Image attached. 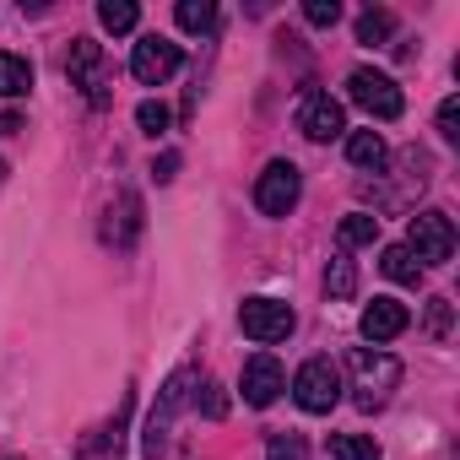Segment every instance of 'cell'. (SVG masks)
<instances>
[{"instance_id":"cell-28","label":"cell","mask_w":460,"mask_h":460,"mask_svg":"<svg viewBox=\"0 0 460 460\" xmlns=\"http://www.w3.org/2000/svg\"><path fill=\"white\" fill-rule=\"evenodd\" d=\"M195 406H200L206 417H222V411H227V401H222V390H217V385H206V395H195Z\"/></svg>"},{"instance_id":"cell-18","label":"cell","mask_w":460,"mask_h":460,"mask_svg":"<svg viewBox=\"0 0 460 460\" xmlns=\"http://www.w3.org/2000/svg\"><path fill=\"white\" fill-rule=\"evenodd\" d=\"M374 239H379V217L374 211L341 217V250H358V244H374Z\"/></svg>"},{"instance_id":"cell-6","label":"cell","mask_w":460,"mask_h":460,"mask_svg":"<svg viewBox=\"0 0 460 460\" xmlns=\"http://www.w3.org/2000/svg\"><path fill=\"white\" fill-rule=\"evenodd\" d=\"M179 66H184V49H179L173 39H163V33H146V39L136 44V55H130V76H136L141 87H163Z\"/></svg>"},{"instance_id":"cell-7","label":"cell","mask_w":460,"mask_h":460,"mask_svg":"<svg viewBox=\"0 0 460 460\" xmlns=\"http://www.w3.org/2000/svg\"><path fill=\"white\" fill-rule=\"evenodd\" d=\"M347 93H352V103H358V109H368L374 119H401V109H406L401 87H395L385 71H368V66L347 76Z\"/></svg>"},{"instance_id":"cell-11","label":"cell","mask_w":460,"mask_h":460,"mask_svg":"<svg viewBox=\"0 0 460 460\" xmlns=\"http://www.w3.org/2000/svg\"><path fill=\"white\" fill-rule=\"evenodd\" d=\"M298 130H304L309 141H336V136L347 130V114H341V103H336L331 93H309L304 109H298Z\"/></svg>"},{"instance_id":"cell-27","label":"cell","mask_w":460,"mask_h":460,"mask_svg":"<svg viewBox=\"0 0 460 460\" xmlns=\"http://www.w3.org/2000/svg\"><path fill=\"white\" fill-rule=\"evenodd\" d=\"M449 325H455V320H449V298H433V304H428V331L444 341V336H449Z\"/></svg>"},{"instance_id":"cell-4","label":"cell","mask_w":460,"mask_h":460,"mask_svg":"<svg viewBox=\"0 0 460 460\" xmlns=\"http://www.w3.org/2000/svg\"><path fill=\"white\" fill-rule=\"evenodd\" d=\"M293 401L314 417H325L336 401H341V368L331 358H309L298 374H293Z\"/></svg>"},{"instance_id":"cell-21","label":"cell","mask_w":460,"mask_h":460,"mask_svg":"<svg viewBox=\"0 0 460 460\" xmlns=\"http://www.w3.org/2000/svg\"><path fill=\"white\" fill-rule=\"evenodd\" d=\"M331 460H385V455H379V444L363 438V433H336V438H331Z\"/></svg>"},{"instance_id":"cell-9","label":"cell","mask_w":460,"mask_h":460,"mask_svg":"<svg viewBox=\"0 0 460 460\" xmlns=\"http://www.w3.org/2000/svg\"><path fill=\"white\" fill-rule=\"evenodd\" d=\"M66 71H71V87H82V98H87V103H109V66H103V44L76 39V44H71Z\"/></svg>"},{"instance_id":"cell-19","label":"cell","mask_w":460,"mask_h":460,"mask_svg":"<svg viewBox=\"0 0 460 460\" xmlns=\"http://www.w3.org/2000/svg\"><path fill=\"white\" fill-rule=\"evenodd\" d=\"M390 33H395V17L385 12V6H368L363 17H358V44H390Z\"/></svg>"},{"instance_id":"cell-2","label":"cell","mask_w":460,"mask_h":460,"mask_svg":"<svg viewBox=\"0 0 460 460\" xmlns=\"http://www.w3.org/2000/svg\"><path fill=\"white\" fill-rule=\"evenodd\" d=\"M190 385H195V368H179L163 390H157V406H152V417H146V433H141V455L146 460H157L163 449H168V428H173V417H179V406L190 401Z\"/></svg>"},{"instance_id":"cell-26","label":"cell","mask_w":460,"mask_h":460,"mask_svg":"<svg viewBox=\"0 0 460 460\" xmlns=\"http://www.w3.org/2000/svg\"><path fill=\"white\" fill-rule=\"evenodd\" d=\"M304 17H309L314 28H336V17H341V6H336V0H309V6H304Z\"/></svg>"},{"instance_id":"cell-24","label":"cell","mask_w":460,"mask_h":460,"mask_svg":"<svg viewBox=\"0 0 460 460\" xmlns=\"http://www.w3.org/2000/svg\"><path fill=\"white\" fill-rule=\"evenodd\" d=\"M168 119H173V114H168V103H152V98L136 109V125H141L146 136H163V130H168Z\"/></svg>"},{"instance_id":"cell-30","label":"cell","mask_w":460,"mask_h":460,"mask_svg":"<svg viewBox=\"0 0 460 460\" xmlns=\"http://www.w3.org/2000/svg\"><path fill=\"white\" fill-rule=\"evenodd\" d=\"M0 184H6V163H0Z\"/></svg>"},{"instance_id":"cell-17","label":"cell","mask_w":460,"mask_h":460,"mask_svg":"<svg viewBox=\"0 0 460 460\" xmlns=\"http://www.w3.org/2000/svg\"><path fill=\"white\" fill-rule=\"evenodd\" d=\"M33 87V66L22 55H6L0 49V98H22Z\"/></svg>"},{"instance_id":"cell-14","label":"cell","mask_w":460,"mask_h":460,"mask_svg":"<svg viewBox=\"0 0 460 460\" xmlns=\"http://www.w3.org/2000/svg\"><path fill=\"white\" fill-rule=\"evenodd\" d=\"M379 271H385L390 282H401V288H417V282H422V266H417V255H411L406 244H390V250L379 255Z\"/></svg>"},{"instance_id":"cell-3","label":"cell","mask_w":460,"mask_h":460,"mask_svg":"<svg viewBox=\"0 0 460 460\" xmlns=\"http://www.w3.org/2000/svg\"><path fill=\"white\" fill-rule=\"evenodd\" d=\"M406 250L417 255V266H444L455 255V222L444 211H417L406 222Z\"/></svg>"},{"instance_id":"cell-23","label":"cell","mask_w":460,"mask_h":460,"mask_svg":"<svg viewBox=\"0 0 460 460\" xmlns=\"http://www.w3.org/2000/svg\"><path fill=\"white\" fill-rule=\"evenodd\" d=\"M266 460H309V449H304V438H298V433H271Z\"/></svg>"},{"instance_id":"cell-5","label":"cell","mask_w":460,"mask_h":460,"mask_svg":"<svg viewBox=\"0 0 460 460\" xmlns=\"http://www.w3.org/2000/svg\"><path fill=\"white\" fill-rule=\"evenodd\" d=\"M239 325H244L250 341L271 347V341H288V336H293L298 314H293L282 298H244V304H239Z\"/></svg>"},{"instance_id":"cell-25","label":"cell","mask_w":460,"mask_h":460,"mask_svg":"<svg viewBox=\"0 0 460 460\" xmlns=\"http://www.w3.org/2000/svg\"><path fill=\"white\" fill-rule=\"evenodd\" d=\"M438 136L444 141H460V98H444L438 103Z\"/></svg>"},{"instance_id":"cell-8","label":"cell","mask_w":460,"mask_h":460,"mask_svg":"<svg viewBox=\"0 0 460 460\" xmlns=\"http://www.w3.org/2000/svg\"><path fill=\"white\" fill-rule=\"evenodd\" d=\"M298 195H304V179H298V168H293L288 157L266 163V173L255 179V206H261L266 217H288V211L298 206Z\"/></svg>"},{"instance_id":"cell-20","label":"cell","mask_w":460,"mask_h":460,"mask_svg":"<svg viewBox=\"0 0 460 460\" xmlns=\"http://www.w3.org/2000/svg\"><path fill=\"white\" fill-rule=\"evenodd\" d=\"M179 28L184 33H211L217 28V6H211V0H179Z\"/></svg>"},{"instance_id":"cell-16","label":"cell","mask_w":460,"mask_h":460,"mask_svg":"<svg viewBox=\"0 0 460 460\" xmlns=\"http://www.w3.org/2000/svg\"><path fill=\"white\" fill-rule=\"evenodd\" d=\"M109 217H114V211H109ZM114 222H119V234H109V239H114L119 250H130L136 234H141V195H136V190L119 195V217H114ZM114 222H109V227H114Z\"/></svg>"},{"instance_id":"cell-15","label":"cell","mask_w":460,"mask_h":460,"mask_svg":"<svg viewBox=\"0 0 460 460\" xmlns=\"http://www.w3.org/2000/svg\"><path fill=\"white\" fill-rule=\"evenodd\" d=\"M325 293H331V298H352V293H358V261H352L347 250L331 255V266H325Z\"/></svg>"},{"instance_id":"cell-12","label":"cell","mask_w":460,"mask_h":460,"mask_svg":"<svg viewBox=\"0 0 460 460\" xmlns=\"http://www.w3.org/2000/svg\"><path fill=\"white\" fill-rule=\"evenodd\" d=\"M411 325V314H406V304H395V298H374L368 309H363V336L379 347V341H395L401 331Z\"/></svg>"},{"instance_id":"cell-1","label":"cell","mask_w":460,"mask_h":460,"mask_svg":"<svg viewBox=\"0 0 460 460\" xmlns=\"http://www.w3.org/2000/svg\"><path fill=\"white\" fill-rule=\"evenodd\" d=\"M347 368H352V401H358V411H379L385 401H390V390L401 385V363L390 358V352H368V347H358L352 358H347Z\"/></svg>"},{"instance_id":"cell-13","label":"cell","mask_w":460,"mask_h":460,"mask_svg":"<svg viewBox=\"0 0 460 460\" xmlns=\"http://www.w3.org/2000/svg\"><path fill=\"white\" fill-rule=\"evenodd\" d=\"M347 157H352L358 168H374V173H379V168L390 163V146H385L379 130H352V136H347Z\"/></svg>"},{"instance_id":"cell-10","label":"cell","mask_w":460,"mask_h":460,"mask_svg":"<svg viewBox=\"0 0 460 460\" xmlns=\"http://www.w3.org/2000/svg\"><path fill=\"white\" fill-rule=\"evenodd\" d=\"M239 390H244V401H250V406H271V401L288 390V374H282V363H277L271 352H255V358L244 363Z\"/></svg>"},{"instance_id":"cell-29","label":"cell","mask_w":460,"mask_h":460,"mask_svg":"<svg viewBox=\"0 0 460 460\" xmlns=\"http://www.w3.org/2000/svg\"><path fill=\"white\" fill-rule=\"evenodd\" d=\"M173 168H179V157H173V152H163V157L152 163V179H157V184H168V179H173Z\"/></svg>"},{"instance_id":"cell-22","label":"cell","mask_w":460,"mask_h":460,"mask_svg":"<svg viewBox=\"0 0 460 460\" xmlns=\"http://www.w3.org/2000/svg\"><path fill=\"white\" fill-rule=\"evenodd\" d=\"M98 22H103L109 33H130V28L141 22V12L130 6V0H103V6H98Z\"/></svg>"}]
</instances>
